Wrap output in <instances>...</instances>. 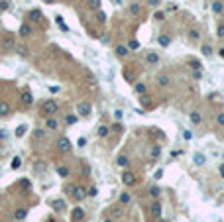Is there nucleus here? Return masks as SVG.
<instances>
[{"instance_id":"obj_1","label":"nucleus","mask_w":224,"mask_h":222,"mask_svg":"<svg viewBox=\"0 0 224 222\" xmlns=\"http://www.w3.org/2000/svg\"><path fill=\"white\" fill-rule=\"evenodd\" d=\"M67 195H71V197L77 199V201H83V199H87V189L79 187V185H73V187H67Z\"/></svg>"},{"instance_id":"obj_2","label":"nucleus","mask_w":224,"mask_h":222,"mask_svg":"<svg viewBox=\"0 0 224 222\" xmlns=\"http://www.w3.org/2000/svg\"><path fill=\"white\" fill-rule=\"evenodd\" d=\"M41 112H44L45 116H51L57 112V102L55 100H45L44 104H41Z\"/></svg>"},{"instance_id":"obj_3","label":"nucleus","mask_w":224,"mask_h":222,"mask_svg":"<svg viewBox=\"0 0 224 222\" xmlns=\"http://www.w3.org/2000/svg\"><path fill=\"white\" fill-rule=\"evenodd\" d=\"M57 149L63 151V153L71 151V140H69V138H59V140H57Z\"/></svg>"},{"instance_id":"obj_4","label":"nucleus","mask_w":224,"mask_h":222,"mask_svg":"<svg viewBox=\"0 0 224 222\" xmlns=\"http://www.w3.org/2000/svg\"><path fill=\"white\" fill-rule=\"evenodd\" d=\"M149 216H151V218H159V216H161V203L153 201L149 204Z\"/></svg>"},{"instance_id":"obj_5","label":"nucleus","mask_w":224,"mask_h":222,"mask_svg":"<svg viewBox=\"0 0 224 222\" xmlns=\"http://www.w3.org/2000/svg\"><path fill=\"white\" fill-rule=\"evenodd\" d=\"M122 183H124L126 187H132V185L136 183L134 173H132V171H124V173H122Z\"/></svg>"},{"instance_id":"obj_6","label":"nucleus","mask_w":224,"mask_h":222,"mask_svg":"<svg viewBox=\"0 0 224 222\" xmlns=\"http://www.w3.org/2000/svg\"><path fill=\"white\" fill-rule=\"evenodd\" d=\"M90 108H93V106H90L89 102H81V104L77 106V114L79 116H89L90 114Z\"/></svg>"},{"instance_id":"obj_7","label":"nucleus","mask_w":224,"mask_h":222,"mask_svg":"<svg viewBox=\"0 0 224 222\" xmlns=\"http://www.w3.org/2000/svg\"><path fill=\"white\" fill-rule=\"evenodd\" d=\"M83 218H85V212H83V208L75 207V208L71 210V220H73V222H81Z\"/></svg>"},{"instance_id":"obj_8","label":"nucleus","mask_w":224,"mask_h":222,"mask_svg":"<svg viewBox=\"0 0 224 222\" xmlns=\"http://www.w3.org/2000/svg\"><path fill=\"white\" fill-rule=\"evenodd\" d=\"M8 114H10V106L4 100H0V118H4V116H8Z\"/></svg>"},{"instance_id":"obj_9","label":"nucleus","mask_w":224,"mask_h":222,"mask_svg":"<svg viewBox=\"0 0 224 222\" xmlns=\"http://www.w3.org/2000/svg\"><path fill=\"white\" fill-rule=\"evenodd\" d=\"M26 216H28V210H26V208H18V210L14 212V218H16V220H20V222H22Z\"/></svg>"},{"instance_id":"obj_10","label":"nucleus","mask_w":224,"mask_h":222,"mask_svg":"<svg viewBox=\"0 0 224 222\" xmlns=\"http://www.w3.org/2000/svg\"><path fill=\"white\" fill-rule=\"evenodd\" d=\"M146 59H147V63H151V65H156V63L159 61V55H157V53H156V51H149V53H147V55H146Z\"/></svg>"},{"instance_id":"obj_11","label":"nucleus","mask_w":224,"mask_h":222,"mask_svg":"<svg viewBox=\"0 0 224 222\" xmlns=\"http://www.w3.org/2000/svg\"><path fill=\"white\" fill-rule=\"evenodd\" d=\"M20 36H22V37L31 36V28H30L28 24H22V26H20Z\"/></svg>"},{"instance_id":"obj_12","label":"nucleus","mask_w":224,"mask_h":222,"mask_svg":"<svg viewBox=\"0 0 224 222\" xmlns=\"http://www.w3.org/2000/svg\"><path fill=\"white\" fill-rule=\"evenodd\" d=\"M157 43H159L161 47H167L169 43H171V37H169V36H159V37H157Z\"/></svg>"},{"instance_id":"obj_13","label":"nucleus","mask_w":224,"mask_h":222,"mask_svg":"<svg viewBox=\"0 0 224 222\" xmlns=\"http://www.w3.org/2000/svg\"><path fill=\"white\" fill-rule=\"evenodd\" d=\"M22 100H24V104H28V106L34 102V96L30 94V90H24V93H22Z\"/></svg>"},{"instance_id":"obj_14","label":"nucleus","mask_w":224,"mask_h":222,"mask_svg":"<svg viewBox=\"0 0 224 222\" xmlns=\"http://www.w3.org/2000/svg\"><path fill=\"white\" fill-rule=\"evenodd\" d=\"M26 132H28V126H26V124H20V126L16 128V132H14V134H16V138H22Z\"/></svg>"},{"instance_id":"obj_15","label":"nucleus","mask_w":224,"mask_h":222,"mask_svg":"<svg viewBox=\"0 0 224 222\" xmlns=\"http://www.w3.org/2000/svg\"><path fill=\"white\" fill-rule=\"evenodd\" d=\"M126 47H128L130 51H138V49H140V41H138V40H130Z\"/></svg>"},{"instance_id":"obj_16","label":"nucleus","mask_w":224,"mask_h":222,"mask_svg":"<svg viewBox=\"0 0 224 222\" xmlns=\"http://www.w3.org/2000/svg\"><path fill=\"white\" fill-rule=\"evenodd\" d=\"M41 16H44V14H41L39 10H31V12H30V20H31V22H39Z\"/></svg>"},{"instance_id":"obj_17","label":"nucleus","mask_w":224,"mask_h":222,"mask_svg":"<svg viewBox=\"0 0 224 222\" xmlns=\"http://www.w3.org/2000/svg\"><path fill=\"white\" fill-rule=\"evenodd\" d=\"M159 195H161V189H159L157 185H153V187H149V197H153V199H157Z\"/></svg>"},{"instance_id":"obj_18","label":"nucleus","mask_w":224,"mask_h":222,"mask_svg":"<svg viewBox=\"0 0 224 222\" xmlns=\"http://www.w3.org/2000/svg\"><path fill=\"white\" fill-rule=\"evenodd\" d=\"M212 12H214V14H220L222 12V2H220V0H214V2H212Z\"/></svg>"},{"instance_id":"obj_19","label":"nucleus","mask_w":224,"mask_h":222,"mask_svg":"<svg viewBox=\"0 0 224 222\" xmlns=\"http://www.w3.org/2000/svg\"><path fill=\"white\" fill-rule=\"evenodd\" d=\"M47 128H49V130H57V128H59V124H57V120H55V118H47Z\"/></svg>"},{"instance_id":"obj_20","label":"nucleus","mask_w":224,"mask_h":222,"mask_svg":"<svg viewBox=\"0 0 224 222\" xmlns=\"http://www.w3.org/2000/svg\"><path fill=\"white\" fill-rule=\"evenodd\" d=\"M126 53H128V47L126 45H118V47H116V55H118V57H126Z\"/></svg>"},{"instance_id":"obj_21","label":"nucleus","mask_w":224,"mask_h":222,"mask_svg":"<svg viewBox=\"0 0 224 222\" xmlns=\"http://www.w3.org/2000/svg\"><path fill=\"white\" fill-rule=\"evenodd\" d=\"M191 122H193V124H201V120H202V118H201V114H199V112H191Z\"/></svg>"},{"instance_id":"obj_22","label":"nucleus","mask_w":224,"mask_h":222,"mask_svg":"<svg viewBox=\"0 0 224 222\" xmlns=\"http://www.w3.org/2000/svg\"><path fill=\"white\" fill-rule=\"evenodd\" d=\"M116 163H118L120 167H126L128 163H130V159H128V157H126V155H120V157H118V159H116Z\"/></svg>"},{"instance_id":"obj_23","label":"nucleus","mask_w":224,"mask_h":222,"mask_svg":"<svg viewBox=\"0 0 224 222\" xmlns=\"http://www.w3.org/2000/svg\"><path fill=\"white\" fill-rule=\"evenodd\" d=\"M77 120H79V114H69L67 118H65V122L71 126V124H77Z\"/></svg>"},{"instance_id":"obj_24","label":"nucleus","mask_w":224,"mask_h":222,"mask_svg":"<svg viewBox=\"0 0 224 222\" xmlns=\"http://www.w3.org/2000/svg\"><path fill=\"white\" fill-rule=\"evenodd\" d=\"M134 90H136L138 94H146V85H142V83H136Z\"/></svg>"},{"instance_id":"obj_25","label":"nucleus","mask_w":224,"mask_h":222,"mask_svg":"<svg viewBox=\"0 0 224 222\" xmlns=\"http://www.w3.org/2000/svg\"><path fill=\"white\" fill-rule=\"evenodd\" d=\"M87 4H89V8H93V10L100 8V0H87Z\"/></svg>"},{"instance_id":"obj_26","label":"nucleus","mask_w":224,"mask_h":222,"mask_svg":"<svg viewBox=\"0 0 224 222\" xmlns=\"http://www.w3.org/2000/svg\"><path fill=\"white\" fill-rule=\"evenodd\" d=\"M201 51H202V55H206V57H210V55H212V49H210V45H206V43H205V45L201 47Z\"/></svg>"},{"instance_id":"obj_27","label":"nucleus","mask_w":224,"mask_h":222,"mask_svg":"<svg viewBox=\"0 0 224 222\" xmlns=\"http://www.w3.org/2000/svg\"><path fill=\"white\" fill-rule=\"evenodd\" d=\"M118 201H120V204H128L130 203V195H126V193H122L120 197H118Z\"/></svg>"},{"instance_id":"obj_28","label":"nucleus","mask_w":224,"mask_h":222,"mask_svg":"<svg viewBox=\"0 0 224 222\" xmlns=\"http://www.w3.org/2000/svg\"><path fill=\"white\" fill-rule=\"evenodd\" d=\"M189 65L193 67V71H201V69H202V63L199 61V59H197V61H191Z\"/></svg>"},{"instance_id":"obj_29","label":"nucleus","mask_w":224,"mask_h":222,"mask_svg":"<svg viewBox=\"0 0 224 222\" xmlns=\"http://www.w3.org/2000/svg\"><path fill=\"white\" fill-rule=\"evenodd\" d=\"M205 155H202V153H195V163L197 165H202V163H205Z\"/></svg>"},{"instance_id":"obj_30","label":"nucleus","mask_w":224,"mask_h":222,"mask_svg":"<svg viewBox=\"0 0 224 222\" xmlns=\"http://www.w3.org/2000/svg\"><path fill=\"white\" fill-rule=\"evenodd\" d=\"M63 204H65V203H63L61 199H57V201H53V208L59 212V210H63Z\"/></svg>"},{"instance_id":"obj_31","label":"nucleus","mask_w":224,"mask_h":222,"mask_svg":"<svg viewBox=\"0 0 224 222\" xmlns=\"http://www.w3.org/2000/svg\"><path fill=\"white\" fill-rule=\"evenodd\" d=\"M108 132H110V130L106 128V126H100V128H98V136H100V138H106V136H108Z\"/></svg>"},{"instance_id":"obj_32","label":"nucleus","mask_w":224,"mask_h":222,"mask_svg":"<svg viewBox=\"0 0 224 222\" xmlns=\"http://www.w3.org/2000/svg\"><path fill=\"white\" fill-rule=\"evenodd\" d=\"M157 83L161 85V86H167V85H169V77H167V75H161V77H159V81H157Z\"/></svg>"},{"instance_id":"obj_33","label":"nucleus","mask_w":224,"mask_h":222,"mask_svg":"<svg viewBox=\"0 0 224 222\" xmlns=\"http://www.w3.org/2000/svg\"><path fill=\"white\" fill-rule=\"evenodd\" d=\"M57 173H59V177H67L69 175V169H67V167H57Z\"/></svg>"},{"instance_id":"obj_34","label":"nucleus","mask_w":224,"mask_h":222,"mask_svg":"<svg viewBox=\"0 0 224 222\" xmlns=\"http://www.w3.org/2000/svg\"><path fill=\"white\" fill-rule=\"evenodd\" d=\"M130 12H132V14H140V12H142L140 4H130Z\"/></svg>"},{"instance_id":"obj_35","label":"nucleus","mask_w":224,"mask_h":222,"mask_svg":"<svg viewBox=\"0 0 224 222\" xmlns=\"http://www.w3.org/2000/svg\"><path fill=\"white\" fill-rule=\"evenodd\" d=\"M159 153H161V148H159V145H153L151 148V157H159Z\"/></svg>"},{"instance_id":"obj_36","label":"nucleus","mask_w":224,"mask_h":222,"mask_svg":"<svg viewBox=\"0 0 224 222\" xmlns=\"http://www.w3.org/2000/svg\"><path fill=\"white\" fill-rule=\"evenodd\" d=\"M16 51H18V55H22V57L28 55V49H26L24 45H18V47H16Z\"/></svg>"},{"instance_id":"obj_37","label":"nucleus","mask_w":224,"mask_h":222,"mask_svg":"<svg viewBox=\"0 0 224 222\" xmlns=\"http://www.w3.org/2000/svg\"><path fill=\"white\" fill-rule=\"evenodd\" d=\"M97 20H98V22H102V24L106 22V14L102 12V10H98V12H97Z\"/></svg>"},{"instance_id":"obj_38","label":"nucleus","mask_w":224,"mask_h":222,"mask_svg":"<svg viewBox=\"0 0 224 222\" xmlns=\"http://www.w3.org/2000/svg\"><path fill=\"white\" fill-rule=\"evenodd\" d=\"M10 8V0H0V10H8Z\"/></svg>"},{"instance_id":"obj_39","label":"nucleus","mask_w":224,"mask_h":222,"mask_svg":"<svg viewBox=\"0 0 224 222\" xmlns=\"http://www.w3.org/2000/svg\"><path fill=\"white\" fill-rule=\"evenodd\" d=\"M189 37H191V40H199V37H201V34H199L197 30H191V31H189Z\"/></svg>"},{"instance_id":"obj_40","label":"nucleus","mask_w":224,"mask_h":222,"mask_svg":"<svg viewBox=\"0 0 224 222\" xmlns=\"http://www.w3.org/2000/svg\"><path fill=\"white\" fill-rule=\"evenodd\" d=\"M216 36H218V37H224V24H220V26L216 28Z\"/></svg>"},{"instance_id":"obj_41","label":"nucleus","mask_w":224,"mask_h":222,"mask_svg":"<svg viewBox=\"0 0 224 222\" xmlns=\"http://www.w3.org/2000/svg\"><path fill=\"white\" fill-rule=\"evenodd\" d=\"M20 163H22V159H20V157H14V161H12V167H14V169H18V167H20Z\"/></svg>"},{"instance_id":"obj_42","label":"nucleus","mask_w":224,"mask_h":222,"mask_svg":"<svg viewBox=\"0 0 224 222\" xmlns=\"http://www.w3.org/2000/svg\"><path fill=\"white\" fill-rule=\"evenodd\" d=\"M216 122L220 124V126H224V112H220V114L216 116Z\"/></svg>"},{"instance_id":"obj_43","label":"nucleus","mask_w":224,"mask_h":222,"mask_svg":"<svg viewBox=\"0 0 224 222\" xmlns=\"http://www.w3.org/2000/svg\"><path fill=\"white\" fill-rule=\"evenodd\" d=\"M85 144H87V138H79L77 140V145H79V148H85Z\"/></svg>"},{"instance_id":"obj_44","label":"nucleus","mask_w":224,"mask_h":222,"mask_svg":"<svg viewBox=\"0 0 224 222\" xmlns=\"http://www.w3.org/2000/svg\"><path fill=\"white\" fill-rule=\"evenodd\" d=\"M159 2H161V0H147V4L151 8H156V6H159Z\"/></svg>"},{"instance_id":"obj_45","label":"nucleus","mask_w":224,"mask_h":222,"mask_svg":"<svg viewBox=\"0 0 224 222\" xmlns=\"http://www.w3.org/2000/svg\"><path fill=\"white\" fill-rule=\"evenodd\" d=\"M193 79H197V81L202 79V71H193Z\"/></svg>"},{"instance_id":"obj_46","label":"nucleus","mask_w":224,"mask_h":222,"mask_svg":"<svg viewBox=\"0 0 224 222\" xmlns=\"http://www.w3.org/2000/svg\"><path fill=\"white\" fill-rule=\"evenodd\" d=\"M153 177H156V179H161V177H163V169H157L156 173H153Z\"/></svg>"},{"instance_id":"obj_47","label":"nucleus","mask_w":224,"mask_h":222,"mask_svg":"<svg viewBox=\"0 0 224 222\" xmlns=\"http://www.w3.org/2000/svg\"><path fill=\"white\" fill-rule=\"evenodd\" d=\"M122 116H124V114H122V110H114V118H116V120H120Z\"/></svg>"},{"instance_id":"obj_48","label":"nucleus","mask_w":224,"mask_h":222,"mask_svg":"<svg viewBox=\"0 0 224 222\" xmlns=\"http://www.w3.org/2000/svg\"><path fill=\"white\" fill-rule=\"evenodd\" d=\"M153 16H156V20H163V18H165V14H163V12H156Z\"/></svg>"},{"instance_id":"obj_49","label":"nucleus","mask_w":224,"mask_h":222,"mask_svg":"<svg viewBox=\"0 0 224 222\" xmlns=\"http://www.w3.org/2000/svg\"><path fill=\"white\" fill-rule=\"evenodd\" d=\"M183 136H185V140H191V132H189V130H185Z\"/></svg>"},{"instance_id":"obj_50","label":"nucleus","mask_w":224,"mask_h":222,"mask_svg":"<svg viewBox=\"0 0 224 222\" xmlns=\"http://www.w3.org/2000/svg\"><path fill=\"white\" fill-rule=\"evenodd\" d=\"M49 93H59V86H49Z\"/></svg>"},{"instance_id":"obj_51","label":"nucleus","mask_w":224,"mask_h":222,"mask_svg":"<svg viewBox=\"0 0 224 222\" xmlns=\"http://www.w3.org/2000/svg\"><path fill=\"white\" fill-rule=\"evenodd\" d=\"M35 138H44V132H41V130H35Z\"/></svg>"},{"instance_id":"obj_52","label":"nucleus","mask_w":224,"mask_h":222,"mask_svg":"<svg viewBox=\"0 0 224 222\" xmlns=\"http://www.w3.org/2000/svg\"><path fill=\"white\" fill-rule=\"evenodd\" d=\"M89 195H93V197H94V195H97V187H90V191H89Z\"/></svg>"},{"instance_id":"obj_53","label":"nucleus","mask_w":224,"mask_h":222,"mask_svg":"<svg viewBox=\"0 0 224 222\" xmlns=\"http://www.w3.org/2000/svg\"><path fill=\"white\" fill-rule=\"evenodd\" d=\"M55 22H57V24L61 26V24H63V18H61V16H55Z\"/></svg>"},{"instance_id":"obj_54","label":"nucleus","mask_w":224,"mask_h":222,"mask_svg":"<svg viewBox=\"0 0 224 222\" xmlns=\"http://www.w3.org/2000/svg\"><path fill=\"white\" fill-rule=\"evenodd\" d=\"M112 128H114V130H122V124H120V122H116V124H114Z\"/></svg>"},{"instance_id":"obj_55","label":"nucleus","mask_w":224,"mask_h":222,"mask_svg":"<svg viewBox=\"0 0 224 222\" xmlns=\"http://www.w3.org/2000/svg\"><path fill=\"white\" fill-rule=\"evenodd\" d=\"M218 171H220V175L224 177V165H220V169H218Z\"/></svg>"},{"instance_id":"obj_56","label":"nucleus","mask_w":224,"mask_h":222,"mask_svg":"<svg viewBox=\"0 0 224 222\" xmlns=\"http://www.w3.org/2000/svg\"><path fill=\"white\" fill-rule=\"evenodd\" d=\"M218 53H220V57H224V47H220V51H218Z\"/></svg>"},{"instance_id":"obj_57","label":"nucleus","mask_w":224,"mask_h":222,"mask_svg":"<svg viewBox=\"0 0 224 222\" xmlns=\"http://www.w3.org/2000/svg\"><path fill=\"white\" fill-rule=\"evenodd\" d=\"M44 2H45V4H53V2H55V0H44Z\"/></svg>"},{"instance_id":"obj_58","label":"nucleus","mask_w":224,"mask_h":222,"mask_svg":"<svg viewBox=\"0 0 224 222\" xmlns=\"http://www.w3.org/2000/svg\"><path fill=\"white\" fill-rule=\"evenodd\" d=\"M104 222H112V220H104Z\"/></svg>"},{"instance_id":"obj_59","label":"nucleus","mask_w":224,"mask_h":222,"mask_svg":"<svg viewBox=\"0 0 224 222\" xmlns=\"http://www.w3.org/2000/svg\"><path fill=\"white\" fill-rule=\"evenodd\" d=\"M51 222H55V220H51Z\"/></svg>"}]
</instances>
